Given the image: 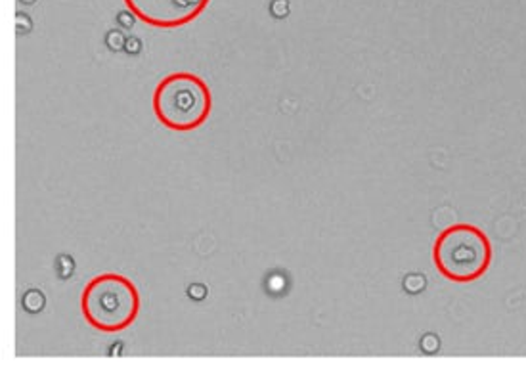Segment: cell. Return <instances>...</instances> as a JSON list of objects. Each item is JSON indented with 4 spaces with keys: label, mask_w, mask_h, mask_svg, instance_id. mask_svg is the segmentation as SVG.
Here are the masks:
<instances>
[{
    "label": "cell",
    "mask_w": 526,
    "mask_h": 373,
    "mask_svg": "<svg viewBox=\"0 0 526 373\" xmlns=\"http://www.w3.org/2000/svg\"><path fill=\"white\" fill-rule=\"evenodd\" d=\"M151 109L165 129L192 132L209 121L213 113V94L199 75L174 71L157 82L151 96Z\"/></svg>",
    "instance_id": "1"
},
{
    "label": "cell",
    "mask_w": 526,
    "mask_h": 373,
    "mask_svg": "<svg viewBox=\"0 0 526 373\" xmlns=\"http://www.w3.org/2000/svg\"><path fill=\"white\" fill-rule=\"evenodd\" d=\"M140 291L126 276L105 272L94 276L80 293L84 322L102 333H121L140 314Z\"/></svg>",
    "instance_id": "2"
},
{
    "label": "cell",
    "mask_w": 526,
    "mask_h": 373,
    "mask_svg": "<svg viewBox=\"0 0 526 373\" xmlns=\"http://www.w3.org/2000/svg\"><path fill=\"white\" fill-rule=\"evenodd\" d=\"M433 262L446 280L469 283L482 278L490 268L492 245L477 226L456 224L436 237Z\"/></svg>",
    "instance_id": "3"
},
{
    "label": "cell",
    "mask_w": 526,
    "mask_h": 373,
    "mask_svg": "<svg viewBox=\"0 0 526 373\" xmlns=\"http://www.w3.org/2000/svg\"><path fill=\"white\" fill-rule=\"evenodd\" d=\"M136 19L155 29H178L195 21L211 0H123Z\"/></svg>",
    "instance_id": "4"
},
{
    "label": "cell",
    "mask_w": 526,
    "mask_h": 373,
    "mask_svg": "<svg viewBox=\"0 0 526 373\" xmlns=\"http://www.w3.org/2000/svg\"><path fill=\"white\" fill-rule=\"evenodd\" d=\"M404 287H406V289H408L410 293H419L425 287V280L421 278V276H415V274H412V276H408V278H406V281H404Z\"/></svg>",
    "instance_id": "5"
},
{
    "label": "cell",
    "mask_w": 526,
    "mask_h": 373,
    "mask_svg": "<svg viewBox=\"0 0 526 373\" xmlns=\"http://www.w3.org/2000/svg\"><path fill=\"white\" fill-rule=\"evenodd\" d=\"M105 40H107V46L111 48V50H121V48L125 46V36H123V33L121 31H111V33H107V36H105Z\"/></svg>",
    "instance_id": "6"
},
{
    "label": "cell",
    "mask_w": 526,
    "mask_h": 373,
    "mask_svg": "<svg viewBox=\"0 0 526 373\" xmlns=\"http://www.w3.org/2000/svg\"><path fill=\"white\" fill-rule=\"evenodd\" d=\"M270 12H272L274 17H285L289 13V2L287 0H272Z\"/></svg>",
    "instance_id": "7"
},
{
    "label": "cell",
    "mask_w": 526,
    "mask_h": 373,
    "mask_svg": "<svg viewBox=\"0 0 526 373\" xmlns=\"http://www.w3.org/2000/svg\"><path fill=\"white\" fill-rule=\"evenodd\" d=\"M17 27L21 29L23 33L31 29V21H29V17H27L25 13H19V15H17Z\"/></svg>",
    "instance_id": "8"
},
{
    "label": "cell",
    "mask_w": 526,
    "mask_h": 373,
    "mask_svg": "<svg viewBox=\"0 0 526 373\" xmlns=\"http://www.w3.org/2000/svg\"><path fill=\"white\" fill-rule=\"evenodd\" d=\"M125 48L130 52V54H136L138 50H140V40L138 38H128L125 42Z\"/></svg>",
    "instance_id": "9"
},
{
    "label": "cell",
    "mask_w": 526,
    "mask_h": 373,
    "mask_svg": "<svg viewBox=\"0 0 526 373\" xmlns=\"http://www.w3.org/2000/svg\"><path fill=\"white\" fill-rule=\"evenodd\" d=\"M119 21H121V25L123 27H130L132 25V21H134V15L128 12V13H119Z\"/></svg>",
    "instance_id": "10"
},
{
    "label": "cell",
    "mask_w": 526,
    "mask_h": 373,
    "mask_svg": "<svg viewBox=\"0 0 526 373\" xmlns=\"http://www.w3.org/2000/svg\"><path fill=\"white\" fill-rule=\"evenodd\" d=\"M23 2H27V4H31V2H33V0H23Z\"/></svg>",
    "instance_id": "11"
}]
</instances>
